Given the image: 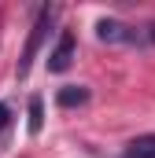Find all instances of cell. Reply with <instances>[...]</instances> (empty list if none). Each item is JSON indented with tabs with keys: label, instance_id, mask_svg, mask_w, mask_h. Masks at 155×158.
Here are the masks:
<instances>
[{
	"label": "cell",
	"instance_id": "7",
	"mask_svg": "<svg viewBox=\"0 0 155 158\" xmlns=\"http://www.w3.org/2000/svg\"><path fill=\"white\" fill-rule=\"evenodd\" d=\"M140 48H155V22L140 26Z\"/></svg>",
	"mask_w": 155,
	"mask_h": 158
},
{
	"label": "cell",
	"instance_id": "1",
	"mask_svg": "<svg viewBox=\"0 0 155 158\" xmlns=\"http://www.w3.org/2000/svg\"><path fill=\"white\" fill-rule=\"evenodd\" d=\"M55 15H59V7H55V4H48V7H41V11H37V19H33V26H30V40H26L22 55H19V66H15V74H19V77H26V74H30V66H33L37 52L44 48V40H48V30H52Z\"/></svg>",
	"mask_w": 155,
	"mask_h": 158
},
{
	"label": "cell",
	"instance_id": "6",
	"mask_svg": "<svg viewBox=\"0 0 155 158\" xmlns=\"http://www.w3.org/2000/svg\"><path fill=\"white\" fill-rule=\"evenodd\" d=\"M41 129H44V99L30 96V136H37Z\"/></svg>",
	"mask_w": 155,
	"mask_h": 158
},
{
	"label": "cell",
	"instance_id": "2",
	"mask_svg": "<svg viewBox=\"0 0 155 158\" xmlns=\"http://www.w3.org/2000/svg\"><path fill=\"white\" fill-rule=\"evenodd\" d=\"M96 37L104 44H140V26H126L118 19H100L96 22Z\"/></svg>",
	"mask_w": 155,
	"mask_h": 158
},
{
	"label": "cell",
	"instance_id": "3",
	"mask_svg": "<svg viewBox=\"0 0 155 158\" xmlns=\"http://www.w3.org/2000/svg\"><path fill=\"white\" fill-rule=\"evenodd\" d=\"M74 52H78L74 33H70V30H59L55 48L48 52V70H52V74H63V70H70V63H74Z\"/></svg>",
	"mask_w": 155,
	"mask_h": 158
},
{
	"label": "cell",
	"instance_id": "5",
	"mask_svg": "<svg viewBox=\"0 0 155 158\" xmlns=\"http://www.w3.org/2000/svg\"><path fill=\"white\" fill-rule=\"evenodd\" d=\"M122 158H155V132H144V136L129 140L126 151H122Z\"/></svg>",
	"mask_w": 155,
	"mask_h": 158
},
{
	"label": "cell",
	"instance_id": "4",
	"mask_svg": "<svg viewBox=\"0 0 155 158\" xmlns=\"http://www.w3.org/2000/svg\"><path fill=\"white\" fill-rule=\"evenodd\" d=\"M89 96H92V92H89L85 85H67V88H59V92H55V103H59L63 110H70V107H85V103H89Z\"/></svg>",
	"mask_w": 155,
	"mask_h": 158
}]
</instances>
